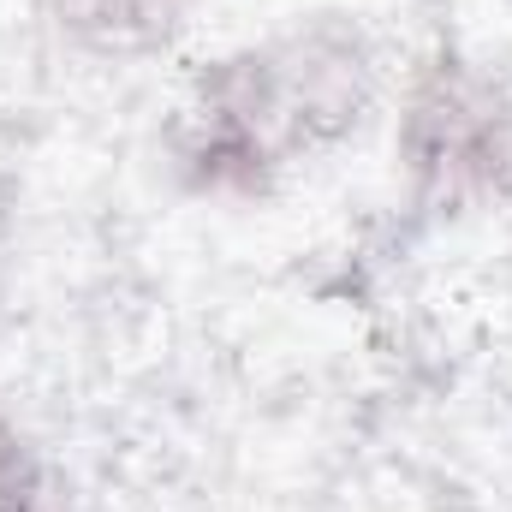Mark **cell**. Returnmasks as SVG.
I'll return each mask as SVG.
<instances>
[{
    "instance_id": "obj_3",
    "label": "cell",
    "mask_w": 512,
    "mask_h": 512,
    "mask_svg": "<svg viewBox=\"0 0 512 512\" xmlns=\"http://www.w3.org/2000/svg\"><path fill=\"white\" fill-rule=\"evenodd\" d=\"M42 6L72 42L96 54H143L185 24L191 0H42Z\"/></svg>"
},
{
    "instance_id": "obj_1",
    "label": "cell",
    "mask_w": 512,
    "mask_h": 512,
    "mask_svg": "<svg viewBox=\"0 0 512 512\" xmlns=\"http://www.w3.org/2000/svg\"><path fill=\"white\" fill-rule=\"evenodd\" d=\"M370 102V54L352 30L316 24L215 60L179 131L197 191H262L298 149H316Z\"/></svg>"
},
{
    "instance_id": "obj_2",
    "label": "cell",
    "mask_w": 512,
    "mask_h": 512,
    "mask_svg": "<svg viewBox=\"0 0 512 512\" xmlns=\"http://www.w3.org/2000/svg\"><path fill=\"white\" fill-rule=\"evenodd\" d=\"M399 149L435 197H512V66L435 60L411 90Z\"/></svg>"
},
{
    "instance_id": "obj_4",
    "label": "cell",
    "mask_w": 512,
    "mask_h": 512,
    "mask_svg": "<svg viewBox=\"0 0 512 512\" xmlns=\"http://www.w3.org/2000/svg\"><path fill=\"white\" fill-rule=\"evenodd\" d=\"M0 512H60L36 459L24 453V441L0 423Z\"/></svg>"
}]
</instances>
